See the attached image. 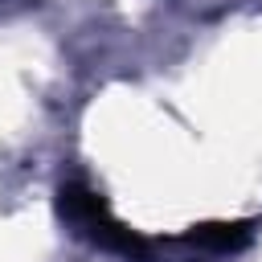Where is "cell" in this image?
<instances>
[{"instance_id":"1","label":"cell","mask_w":262,"mask_h":262,"mask_svg":"<svg viewBox=\"0 0 262 262\" xmlns=\"http://www.w3.org/2000/svg\"><path fill=\"white\" fill-rule=\"evenodd\" d=\"M57 213H61V221H70V225H74L90 246H98V250L123 254V258H131V262H147V258H151V242H147L143 233H135L131 225H123V221L111 213L106 196H102L98 188H90L86 180H66V184L57 188Z\"/></svg>"},{"instance_id":"2","label":"cell","mask_w":262,"mask_h":262,"mask_svg":"<svg viewBox=\"0 0 262 262\" xmlns=\"http://www.w3.org/2000/svg\"><path fill=\"white\" fill-rule=\"evenodd\" d=\"M250 237H254V221H201L184 233V242L213 250V254H233V250L250 246Z\"/></svg>"}]
</instances>
